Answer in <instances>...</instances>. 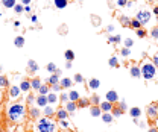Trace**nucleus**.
Instances as JSON below:
<instances>
[{
    "mask_svg": "<svg viewBox=\"0 0 158 132\" xmlns=\"http://www.w3.org/2000/svg\"><path fill=\"white\" fill-rule=\"evenodd\" d=\"M24 106L21 103H14V105H11L9 109H8V117L11 118L12 122H15V123H20L24 120Z\"/></svg>",
    "mask_w": 158,
    "mask_h": 132,
    "instance_id": "f257e3e1",
    "label": "nucleus"
},
{
    "mask_svg": "<svg viewBox=\"0 0 158 132\" xmlns=\"http://www.w3.org/2000/svg\"><path fill=\"white\" fill-rule=\"evenodd\" d=\"M37 129H38V132H55L56 125H55V122H52L49 117H44L41 120H38Z\"/></svg>",
    "mask_w": 158,
    "mask_h": 132,
    "instance_id": "f03ea898",
    "label": "nucleus"
},
{
    "mask_svg": "<svg viewBox=\"0 0 158 132\" xmlns=\"http://www.w3.org/2000/svg\"><path fill=\"white\" fill-rule=\"evenodd\" d=\"M141 76L146 79V81H151V79L157 77V67L154 62H144L141 65Z\"/></svg>",
    "mask_w": 158,
    "mask_h": 132,
    "instance_id": "7ed1b4c3",
    "label": "nucleus"
},
{
    "mask_svg": "<svg viewBox=\"0 0 158 132\" xmlns=\"http://www.w3.org/2000/svg\"><path fill=\"white\" fill-rule=\"evenodd\" d=\"M137 20H138L141 24H146V23L151 20V12H149V11H144V9L138 11V12H137Z\"/></svg>",
    "mask_w": 158,
    "mask_h": 132,
    "instance_id": "20e7f679",
    "label": "nucleus"
},
{
    "mask_svg": "<svg viewBox=\"0 0 158 132\" xmlns=\"http://www.w3.org/2000/svg\"><path fill=\"white\" fill-rule=\"evenodd\" d=\"M148 115H149V118H152V120L158 118V103L149 105L148 106Z\"/></svg>",
    "mask_w": 158,
    "mask_h": 132,
    "instance_id": "39448f33",
    "label": "nucleus"
},
{
    "mask_svg": "<svg viewBox=\"0 0 158 132\" xmlns=\"http://www.w3.org/2000/svg\"><path fill=\"white\" fill-rule=\"evenodd\" d=\"M20 94H21V88H20L18 85H12L11 90H9V96H11V99H12V100H15V99H18Z\"/></svg>",
    "mask_w": 158,
    "mask_h": 132,
    "instance_id": "423d86ee",
    "label": "nucleus"
},
{
    "mask_svg": "<svg viewBox=\"0 0 158 132\" xmlns=\"http://www.w3.org/2000/svg\"><path fill=\"white\" fill-rule=\"evenodd\" d=\"M105 97H107V100H108V102H111V103H114V102H117V100H118V94H117V91H114V90H110Z\"/></svg>",
    "mask_w": 158,
    "mask_h": 132,
    "instance_id": "0eeeda50",
    "label": "nucleus"
},
{
    "mask_svg": "<svg viewBox=\"0 0 158 132\" xmlns=\"http://www.w3.org/2000/svg\"><path fill=\"white\" fill-rule=\"evenodd\" d=\"M100 109L103 111V112H110V111H113V103L111 102H108V100H105V102H100Z\"/></svg>",
    "mask_w": 158,
    "mask_h": 132,
    "instance_id": "6e6552de",
    "label": "nucleus"
},
{
    "mask_svg": "<svg viewBox=\"0 0 158 132\" xmlns=\"http://www.w3.org/2000/svg\"><path fill=\"white\" fill-rule=\"evenodd\" d=\"M35 100H37V105H38V106H43V108H44L46 105H49V100H47V96H46V94L38 96Z\"/></svg>",
    "mask_w": 158,
    "mask_h": 132,
    "instance_id": "1a4fd4ad",
    "label": "nucleus"
},
{
    "mask_svg": "<svg viewBox=\"0 0 158 132\" xmlns=\"http://www.w3.org/2000/svg\"><path fill=\"white\" fill-rule=\"evenodd\" d=\"M90 114H91V117H100L102 115V109H100L99 105H93V106L90 108Z\"/></svg>",
    "mask_w": 158,
    "mask_h": 132,
    "instance_id": "9d476101",
    "label": "nucleus"
},
{
    "mask_svg": "<svg viewBox=\"0 0 158 132\" xmlns=\"http://www.w3.org/2000/svg\"><path fill=\"white\" fill-rule=\"evenodd\" d=\"M59 85L62 88H70L73 85V81H72L70 77H64V79H61V81H59Z\"/></svg>",
    "mask_w": 158,
    "mask_h": 132,
    "instance_id": "9b49d317",
    "label": "nucleus"
},
{
    "mask_svg": "<svg viewBox=\"0 0 158 132\" xmlns=\"http://www.w3.org/2000/svg\"><path fill=\"white\" fill-rule=\"evenodd\" d=\"M88 87H90L91 90H97V88L100 87V81H99V79H96V77L90 79V82H88Z\"/></svg>",
    "mask_w": 158,
    "mask_h": 132,
    "instance_id": "f8f14e48",
    "label": "nucleus"
},
{
    "mask_svg": "<svg viewBox=\"0 0 158 132\" xmlns=\"http://www.w3.org/2000/svg\"><path fill=\"white\" fill-rule=\"evenodd\" d=\"M28 69L31 70V73H37V71H38V64H37L34 59H29V62H28Z\"/></svg>",
    "mask_w": 158,
    "mask_h": 132,
    "instance_id": "ddd939ff",
    "label": "nucleus"
},
{
    "mask_svg": "<svg viewBox=\"0 0 158 132\" xmlns=\"http://www.w3.org/2000/svg\"><path fill=\"white\" fill-rule=\"evenodd\" d=\"M131 76H132V77H140L141 76V69L137 67V65L131 67Z\"/></svg>",
    "mask_w": 158,
    "mask_h": 132,
    "instance_id": "4468645a",
    "label": "nucleus"
},
{
    "mask_svg": "<svg viewBox=\"0 0 158 132\" xmlns=\"http://www.w3.org/2000/svg\"><path fill=\"white\" fill-rule=\"evenodd\" d=\"M129 114H131V117H132V118H138L140 115H141V109L140 108H131L129 109Z\"/></svg>",
    "mask_w": 158,
    "mask_h": 132,
    "instance_id": "2eb2a0df",
    "label": "nucleus"
},
{
    "mask_svg": "<svg viewBox=\"0 0 158 132\" xmlns=\"http://www.w3.org/2000/svg\"><path fill=\"white\" fill-rule=\"evenodd\" d=\"M43 84H41V79H38V77H35V79H32L31 81V87L34 88V90H40V87H41Z\"/></svg>",
    "mask_w": 158,
    "mask_h": 132,
    "instance_id": "dca6fc26",
    "label": "nucleus"
},
{
    "mask_svg": "<svg viewBox=\"0 0 158 132\" xmlns=\"http://www.w3.org/2000/svg\"><path fill=\"white\" fill-rule=\"evenodd\" d=\"M113 118H114V115L110 114V112H103V114H102V120H103V123H111V122H113Z\"/></svg>",
    "mask_w": 158,
    "mask_h": 132,
    "instance_id": "f3484780",
    "label": "nucleus"
},
{
    "mask_svg": "<svg viewBox=\"0 0 158 132\" xmlns=\"http://www.w3.org/2000/svg\"><path fill=\"white\" fill-rule=\"evenodd\" d=\"M67 109H65V108H59L58 109V112H56V115H58V118H59V120H64V118H67Z\"/></svg>",
    "mask_w": 158,
    "mask_h": 132,
    "instance_id": "a211bd4d",
    "label": "nucleus"
},
{
    "mask_svg": "<svg viewBox=\"0 0 158 132\" xmlns=\"http://www.w3.org/2000/svg\"><path fill=\"white\" fill-rule=\"evenodd\" d=\"M58 97H59V96H56V93H50V94H47L49 105H53V103H56V102H58Z\"/></svg>",
    "mask_w": 158,
    "mask_h": 132,
    "instance_id": "6ab92c4d",
    "label": "nucleus"
},
{
    "mask_svg": "<svg viewBox=\"0 0 158 132\" xmlns=\"http://www.w3.org/2000/svg\"><path fill=\"white\" fill-rule=\"evenodd\" d=\"M43 112H44V115L46 117H50V115H53V112H55V109L50 106V105H46V106L43 108Z\"/></svg>",
    "mask_w": 158,
    "mask_h": 132,
    "instance_id": "aec40b11",
    "label": "nucleus"
},
{
    "mask_svg": "<svg viewBox=\"0 0 158 132\" xmlns=\"http://www.w3.org/2000/svg\"><path fill=\"white\" fill-rule=\"evenodd\" d=\"M49 84L50 85H55V84H59V74H56V73H53L50 77H49Z\"/></svg>",
    "mask_w": 158,
    "mask_h": 132,
    "instance_id": "412c9836",
    "label": "nucleus"
},
{
    "mask_svg": "<svg viewBox=\"0 0 158 132\" xmlns=\"http://www.w3.org/2000/svg\"><path fill=\"white\" fill-rule=\"evenodd\" d=\"M65 109H67V112H75L76 111V103L75 102H67V105H65Z\"/></svg>",
    "mask_w": 158,
    "mask_h": 132,
    "instance_id": "4be33fe9",
    "label": "nucleus"
},
{
    "mask_svg": "<svg viewBox=\"0 0 158 132\" xmlns=\"http://www.w3.org/2000/svg\"><path fill=\"white\" fill-rule=\"evenodd\" d=\"M55 6H56L58 9L67 8V0H55Z\"/></svg>",
    "mask_w": 158,
    "mask_h": 132,
    "instance_id": "5701e85b",
    "label": "nucleus"
},
{
    "mask_svg": "<svg viewBox=\"0 0 158 132\" xmlns=\"http://www.w3.org/2000/svg\"><path fill=\"white\" fill-rule=\"evenodd\" d=\"M14 44H15V47L21 49V47L24 46V38H23V36H17V38L14 39Z\"/></svg>",
    "mask_w": 158,
    "mask_h": 132,
    "instance_id": "b1692460",
    "label": "nucleus"
},
{
    "mask_svg": "<svg viewBox=\"0 0 158 132\" xmlns=\"http://www.w3.org/2000/svg\"><path fill=\"white\" fill-rule=\"evenodd\" d=\"M122 41V38H120V35H110L108 36V43H120Z\"/></svg>",
    "mask_w": 158,
    "mask_h": 132,
    "instance_id": "393cba45",
    "label": "nucleus"
},
{
    "mask_svg": "<svg viewBox=\"0 0 158 132\" xmlns=\"http://www.w3.org/2000/svg\"><path fill=\"white\" fill-rule=\"evenodd\" d=\"M20 88H21V91H29L32 87H31V82H29V81H23V82L20 84Z\"/></svg>",
    "mask_w": 158,
    "mask_h": 132,
    "instance_id": "a878e982",
    "label": "nucleus"
},
{
    "mask_svg": "<svg viewBox=\"0 0 158 132\" xmlns=\"http://www.w3.org/2000/svg\"><path fill=\"white\" fill-rule=\"evenodd\" d=\"M2 5L5 8H14L15 6V0H2Z\"/></svg>",
    "mask_w": 158,
    "mask_h": 132,
    "instance_id": "bb28decb",
    "label": "nucleus"
},
{
    "mask_svg": "<svg viewBox=\"0 0 158 132\" xmlns=\"http://www.w3.org/2000/svg\"><path fill=\"white\" fill-rule=\"evenodd\" d=\"M64 56H65V59H67V61H73L75 59V52L73 50H65Z\"/></svg>",
    "mask_w": 158,
    "mask_h": 132,
    "instance_id": "cd10ccee",
    "label": "nucleus"
},
{
    "mask_svg": "<svg viewBox=\"0 0 158 132\" xmlns=\"http://www.w3.org/2000/svg\"><path fill=\"white\" fill-rule=\"evenodd\" d=\"M69 99H70L72 102L79 100V93H78V91H70V93H69Z\"/></svg>",
    "mask_w": 158,
    "mask_h": 132,
    "instance_id": "c85d7f7f",
    "label": "nucleus"
},
{
    "mask_svg": "<svg viewBox=\"0 0 158 132\" xmlns=\"http://www.w3.org/2000/svg\"><path fill=\"white\" fill-rule=\"evenodd\" d=\"M120 23H122V26H125V28L131 26V20H129L126 15H122V17H120Z\"/></svg>",
    "mask_w": 158,
    "mask_h": 132,
    "instance_id": "c756f323",
    "label": "nucleus"
},
{
    "mask_svg": "<svg viewBox=\"0 0 158 132\" xmlns=\"http://www.w3.org/2000/svg\"><path fill=\"white\" fill-rule=\"evenodd\" d=\"M88 105H90L88 99H79V108H87Z\"/></svg>",
    "mask_w": 158,
    "mask_h": 132,
    "instance_id": "7c9ffc66",
    "label": "nucleus"
},
{
    "mask_svg": "<svg viewBox=\"0 0 158 132\" xmlns=\"http://www.w3.org/2000/svg\"><path fill=\"white\" fill-rule=\"evenodd\" d=\"M46 69H47V70H49L50 73H55V71L58 70V69H56V65H55L53 62H49V64L46 65Z\"/></svg>",
    "mask_w": 158,
    "mask_h": 132,
    "instance_id": "2f4dec72",
    "label": "nucleus"
},
{
    "mask_svg": "<svg viewBox=\"0 0 158 132\" xmlns=\"http://www.w3.org/2000/svg\"><path fill=\"white\" fill-rule=\"evenodd\" d=\"M108 64H110V67H113V69H114V67H118V61H117L116 56L110 58V62H108Z\"/></svg>",
    "mask_w": 158,
    "mask_h": 132,
    "instance_id": "473e14b6",
    "label": "nucleus"
},
{
    "mask_svg": "<svg viewBox=\"0 0 158 132\" xmlns=\"http://www.w3.org/2000/svg\"><path fill=\"white\" fill-rule=\"evenodd\" d=\"M122 114H123V109H122V108H116V109L113 108V115H114L116 118H118Z\"/></svg>",
    "mask_w": 158,
    "mask_h": 132,
    "instance_id": "72a5a7b5",
    "label": "nucleus"
},
{
    "mask_svg": "<svg viewBox=\"0 0 158 132\" xmlns=\"http://www.w3.org/2000/svg\"><path fill=\"white\" fill-rule=\"evenodd\" d=\"M93 105H100V99H99V96L97 94H93L91 96V100H90Z\"/></svg>",
    "mask_w": 158,
    "mask_h": 132,
    "instance_id": "f704fd0d",
    "label": "nucleus"
},
{
    "mask_svg": "<svg viewBox=\"0 0 158 132\" xmlns=\"http://www.w3.org/2000/svg\"><path fill=\"white\" fill-rule=\"evenodd\" d=\"M31 115H32L34 118H38V117H40V109H38V108H31Z\"/></svg>",
    "mask_w": 158,
    "mask_h": 132,
    "instance_id": "c9c22d12",
    "label": "nucleus"
},
{
    "mask_svg": "<svg viewBox=\"0 0 158 132\" xmlns=\"http://www.w3.org/2000/svg\"><path fill=\"white\" fill-rule=\"evenodd\" d=\"M131 26H132V28H135V29H140V26H141V23L135 18V20H131Z\"/></svg>",
    "mask_w": 158,
    "mask_h": 132,
    "instance_id": "e433bc0d",
    "label": "nucleus"
},
{
    "mask_svg": "<svg viewBox=\"0 0 158 132\" xmlns=\"http://www.w3.org/2000/svg\"><path fill=\"white\" fill-rule=\"evenodd\" d=\"M75 82H78V84H82V82H84V77H82V74L76 73V74H75Z\"/></svg>",
    "mask_w": 158,
    "mask_h": 132,
    "instance_id": "4c0bfd02",
    "label": "nucleus"
},
{
    "mask_svg": "<svg viewBox=\"0 0 158 132\" xmlns=\"http://www.w3.org/2000/svg\"><path fill=\"white\" fill-rule=\"evenodd\" d=\"M59 100L64 102V103H67V102L70 100V99H69V94H67V93H62V94L59 96Z\"/></svg>",
    "mask_w": 158,
    "mask_h": 132,
    "instance_id": "58836bf2",
    "label": "nucleus"
},
{
    "mask_svg": "<svg viewBox=\"0 0 158 132\" xmlns=\"http://www.w3.org/2000/svg\"><path fill=\"white\" fill-rule=\"evenodd\" d=\"M38 91H40L41 94H47V93H49V87H47V85H41Z\"/></svg>",
    "mask_w": 158,
    "mask_h": 132,
    "instance_id": "ea45409f",
    "label": "nucleus"
},
{
    "mask_svg": "<svg viewBox=\"0 0 158 132\" xmlns=\"http://www.w3.org/2000/svg\"><path fill=\"white\" fill-rule=\"evenodd\" d=\"M8 85V79L6 76H0V87H6Z\"/></svg>",
    "mask_w": 158,
    "mask_h": 132,
    "instance_id": "a19ab883",
    "label": "nucleus"
},
{
    "mask_svg": "<svg viewBox=\"0 0 158 132\" xmlns=\"http://www.w3.org/2000/svg\"><path fill=\"white\" fill-rule=\"evenodd\" d=\"M123 43H125V47H128V49H129V47H132V44H134V41H132L131 38H126Z\"/></svg>",
    "mask_w": 158,
    "mask_h": 132,
    "instance_id": "79ce46f5",
    "label": "nucleus"
},
{
    "mask_svg": "<svg viewBox=\"0 0 158 132\" xmlns=\"http://www.w3.org/2000/svg\"><path fill=\"white\" fill-rule=\"evenodd\" d=\"M14 11L17 12V14H21V12L24 11V8H23L21 5H17V3H15V6H14Z\"/></svg>",
    "mask_w": 158,
    "mask_h": 132,
    "instance_id": "37998d69",
    "label": "nucleus"
},
{
    "mask_svg": "<svg viewBox=\"0 0 158 132\" xmlns=\"http://www.w3.org/2000/svg\"><path fill=\"white\" fill-rule=\"evenodd\" d=\"M59 123H61L62 128H70V123H69L67 118H64V120H59Z\"/></svg>",
    "mask_w": 158,
    "mask_h": 132,
    "instance_id": "c03bdc74",
    "label": "nucleus"
},
{
    "mask_svg": "<svg viewBox=\"0 0 158 132\" xmlns=\"http://www.w3.org/2000/svg\"><path fill=\"white\" fill-rule=\"evenodd\" d=\"M137 36H140V38H144V36H146V32H144V29H137Z\"/></svg>",
    "mask_w": 158,
    "mask_h": 132,
    "instance_id": "a18cd8bd",
    "label": "nucleus"
},
{
    "mask_svg": "<svg viewBox=\"0 0 158 132\" xmlns=\"http://www.w3.org/2000/svg\"><path fill=\"white\" fill-rule=\"evenodd\" d=\"M122 55H123V56H129V55H131V50H129L128 47L122 49Z\"/></svg>",
    "mask_w": 158,
    "mask_h": 132,
    "instance_id": "49530a36",
    "label": "nucleus"
},
{
    "mask_svg": "<svg viewBox=\"0 0 158 132\" xmlns=\"http://www.w3.org/2000/svg\"><path fill=\"white\" fill-rule=\"evenodd\" d=\"M134 123H135L137 126H140V128H143V126H144V123L140 120V117H138V118H134Z\"/></svg>",
    "mask_w": 158,
    "mask_h": 132,
    "instance_id": "de8ad7c7",
    "label": "nucleus"
},
{
    "mask_svg": "<svg viewBox=\"0 0 158 132\" xmlns=\"http://www.w3.org/2000/svg\"><path fill=\"white\" fill-rule=\"evenodd\" d=\"M152 36H154L155 39H158V28H155V29H152Z\"/></svg>",
    "mask_w": 158,
    "mask_h": 132,
    "instance_id": "09e8293b",
    "label": "nucleus"
},
{
    "mask_svg": "<svg viewBox=\"0 0 158 132\" xmlns=\"http://www.w3.org/2000/svg\"><path fill=\"white\" fill-rule=\"evenodd\" d=\"M61 88H62V87H61L59 84H55V85H53V93H58V91H59Z\"/></svg>",
    "mask_w": 158,
    "mask_h": 132,
    "instance_id": "8fccbe9b",
    "label": "nucleus"
},
{
    "mask_svg": "<svg viewBox=\"0 0 158 132\" xmlns=\"http://www.w3.org/2000/svg\"><path fill=\"white\" fill-rule=\"evenodd\" d=\"M126 3H128L126 0H117V5L118 6H126Z\"/></svg>",
    "mask_w": 158,
    "mask_h": 132,
    "instance_id": "3c124183",
    "label": "nucleus"
},
{
    "mask_svg": "<svg viewBox=\"0 0 158 132\" xmlns=\"http://www.w3.org/2000/svg\"><path fill=\"white\" fill-rule=\"evenodd\" d=\"M154 64H155V67L158 69V53H157V55L154 56Z\"/></svg>",
    "mask_w": 158,
    "mask_h": 132,
    "instance_id": "603ef678",
    "label": "nucleus"
},
{
    "mask_svg": "<svg viewBox=\"0 0 158 132\" xmlns=\"http://www.w3.org/2000/svg\"><path fill=\"white\" fill-rule=\"evenodd\" d=\"M34 100H35V97H34L32 94H29V96H28V102L31 103V102H34Z\"/></svg>",
    "mask_w": 158,
    "mask_h": 132,
    "instance_id": "864d4df0",
    "label": "nucleus"
},
{
    "mask_svg": "<svg viewBox=\"0 0 158 132\" xmlns=\"http://www.w3.org/2000/svg\"><path fill=\"white\" fill-rule=\"evenodd\" d=\"M65 69H72V61H67V62H65Z\"/></svg>",
    "mask_w": 158,
    "mask_h": 132,
    "instance_id": "5fc2aeb1",
    "label": "nucleus"
},
{
    "mask_svg": "<svg viewBox=\"0 0 158 132\" xmlns=\"http://www.w3.org/2000/svg\"><path fill=\"white\" fill-rule=\"evenodd\" d=\"M120 108H122L123 111L126 109V103H125V102H120Z\"/></svg>",
    "mask_w": 158,
    "mask_h": 132,
    "instance_id": "6e6d98bb",
    "label": "nucleus"
},
{
    "mask_svg": "<svg viewBox=\"0 0 158 132\" xmlns=\"http://www.w3.org/2000/svg\"><path fill=\"white\" fill-rule=\"evenodd\" d=\"M107 31H108V32H113V31H114V26H113V24H111V26H108Z\"/></svg>",
    "mask_w": 158,
    "mask_h": 132,
    "instance_id": "4d7b16f0",
    "label": "nucleus"
},
{
    "mask_svg": "<svg viewBox=\"0 0 158 132\" xmlns=\"http://www.w3.org/2000/svg\"><path fill=\"white\" fill-rule=\"evenodd\" d=\"M24 11H26V12H31V6L26 5V6H24Z\"/></svg>",
    "mask_w": 158,
    "mask_h": 132,
    "instance_id": "13d9d810",
    "label": "nucleus"
},
{
    "mask_svg": "<svg viewBox=\"0 0 158 132\" xmlns=\"http://www.w3.org/2000/svg\"><path fill=\"white\" fill-rule=\"evenodd\" d=\"M21 2H23V5H29L31 0H21Z\"/></svg>",
    "mask_w": 158,
    "mask_h": 132,
    "instance_id": "bf43d9fd",
    "label": "nucleus"
},
{
    "mask_svg": "<svg viewBox=\"0 0 158 132\" xmlns=\"http://www.w3.org/2000/svg\"><path fill=\"white\" fill-rule=\"evenodd\" d=\"M154 14H155V15H158V6H155V8H154Z\"/></svg>",
    "mask_w": 158,
    "mask_h": 132,
    "instance_id": "052dcab7",
    "label": "nucleus"
},
{
    "mask_svg": "<svg viewBox=\"0 0 158 132\" xmlns=\"http://www.w3.org/2000/svg\"><path fill=\"white\" fill-rule=\"evenodd\" d=\"M149 132H158V131H157L155 128H151V129H149Z\"/></svg>",
    "mask_w": 158,
    "mask_h": 132,
    "instance_id": "680f3d73",
    "label": "nucleus"
},
{
    "mask_svg": "<svg viewBox=\"0 0 158 132\" xmlns=\"http://www.w3.org/2000/svg\"><path fill=\"white\" fill-rule=\"evenodd\" d=\"M0 100H2V93H0Z\"/></svg>",
    "mask_w": 158,
    "mask_h": 132,
    "instance_id": "e2e57ef3",
    "label": "nucleus"
},
{
    "mask_svg": "<svg viewBox=\"0 0 158 132\" xmlns=\"http://www.w3.org/2000/svg\"><path fill=\"white\" fill-rule=\"evenodd\" d=\"M28 132H32V131H28Z\"/></svg>",
    "mask_w": 158,
    "mask_h": 132,
    "instance_id": "0e129e2a",
    "label": "nucleus"
}]
</instances>
